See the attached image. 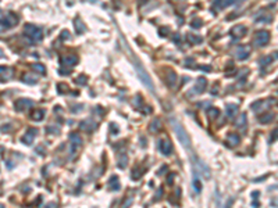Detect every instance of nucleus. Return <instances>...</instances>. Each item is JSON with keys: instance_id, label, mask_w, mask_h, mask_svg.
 <instances>
[{"instance_id": "nucleus-45", "label": "nucleus", "mask_w": 278, "mask_h": 208, "mask_svg": "<svg viewBox=\"0 0 278 208\" xmlns=\"http://www.w3.org/2000/svg\"><path fill=\"white\" fill-rule=\"evenodd\" d=\"M174 42H175V43L179 42V36H178V35H175V36H174Z\"/></svg>"}, {"instance_id": "nucleus-29", "label": "nucleus", "mask_w": 278, "mask_h": 208, "mask_svg": "<svg viewBox=\"0 0 278 208\" xmlns=\"http://www.w3.org/2000/svg\"><path fill=\"white\" fill-rule=\"evenodd\" d=\"M22 78H24V79H22V80H24L25 83H29V85H35V83H36V82H38V80L35 79L33 76H31V75H24Z\"/></svg>"}, {"instance_id": "nucleus-31", "label": "nucleus", "mask_w": 278, "mask_h": 208, "mask_svg": "<svg viewBox=\"0 0 278 208\" xmlns=\"http://www.w3.org/2000/svg\"><path fill=\"white\" fill-rule=\"evenodd\" d=\"M207 114H209V117L211 118V119H215V118L218 117V114H220V111H218L217 108H211V110H210V111L207 112Z\"/></svg>"}, {"instance_id": "nucleus-16", "label": "nucleus", "mask_w": 278, "mask_h": 208, "mask_svg": "<svg viewBox=\"0 0 278 208\" xmlns=\"http://www.w3.org/2000/svg\"><path fill=\"white\" fill-rule=\"evenodd\" d=\"M109 187H110L111 192H118L120 190V181H118V176L113 175L109 179Z\"/></svg>"}, {"instance_id": "nucleus-12", "label": "nucleus", "mask_w": 278, "mask_h": 208, "mask_svg": "<svg viewBox=\"0 0 278 208\" xmlns=\"http://www.w3.org/2000/svg\"><path fill=\"white\" fill-rule=\"evenodd\" d=\"M249 53H250V50H249L247 46H238L235 50V53H234V56H235L238 60H246L247 57H249Z\"/></svg>"}, {"instance_id": "nucleus-8", "label": "nucleus", "mask_w": 278, "mask_h": 208, "mask_svg": "<svg viewBox=\"0 0 278 208\" xmlns=\"http://www.w3.org/2000/svg\"><path fill=\"white\" fill-rule=\"evenodd\" d=\"M274 103V99H268V100H259V102H256V103H253L252 104V108L255 112H262L263 110H266V108H268V107L271 106Z\"/></svg>"}, {"instance_id": "nucleus-42", "label": "nucleus", "mask_w": 278, "mask_h": 208, "mask_svg": "<svg viewBox=\"0 0 278 208\" xmlns=\"http://www.w3.org/2000/svg\"><path fill=\"white\" fill-rule=\"evenodd\" d=\"M199 106L200 107H210V102H207V103H199Z\"/></svg>"}, {"instance_id": "nucleus-2", "label": "nucleus", "mask_w": 278, "mask_h": 208, "mask_svg": "<svg viewBox=\"0 0 278 208\" xmlns=\"http://www.w3.org/2000/svg\"><path fill=\"white\" fill-rule=\"evenodd\" d=\"M135 67H137V72H138V75H139V79H141V82L146 86L147 89H150V92H152V93H154V92H156V90H154V85H153V82H152V79H150L149 74L145 71V68H143L141 64H138L137 61H135Z\"/></svg>"}, {"instance_id": "nucleus-40", "label": "nucleus", "mask_w": 278, "mask_h": 208, "mask_svg": "<svg viewBox=\"0 0 278 208\" xmlns=\"http://www.w3.org/2000/svg\"><path fill=\"white\" fill-rule=\"evenodd\" d=\"M58 72H60L61 75H68L70 74V69H60Z\"/></svg>"}, {"instance_id": "nucleus-30", "label": "nucleus", "mask_w": 278, "mask_h": 208, "mask_svg": "<svg viewBox=\"0 0 278 208\" xmlns=\"http://www.w3.org/2000/svg\"><path fill=\"white\" fill-rule=\"evenodd\" d=\"M193 187H195V190H196V193L202 192V183H200V179L198 178V176L193 179Z\"/></svg>"}, {"instance_id": "nucleus-26", "label": "nucleus", "mask_w": 278, "mask_h": 208, "mask_svg": "<svg viewBox=\"0 0 278 208\" xmlns=\"http://www.w3.org/2000/svg\"><path fill=\"white\" fill-rule=\"evenodd\" d=\"M74 25H75V29H77V33H82V32H84V31H85L84 24L81 22V20H79L78 17L75 18V24H74Z\"/></svg>"}, {"instance_id": "nucleus-14", "label": "nucleus", "mask_w": 278, "mask_h": 208, "mask_svg": "<svg viewBox=\"0 0 278 208\" xmlns=\"http://www.w3.org/2000/svg\"><path fill=\"white\" fill-rule=\"evenodd\" d=\"M245 33H246V27H243V25H235V27L230 31V35H231L232 37H235V39L245 36Z\"/></svg>"}, {"instance_id": "nucleus-22", "label": "nucleus", "mask_w": 278, "mask_h": 208, "mask_svg": "<svg viewBox=\"0 0 278 208\" xmlns=\"http://www.w3.org/2000/svg\"><path fill=\"white\" fill-rule=\"evenodd\" d=\"M234 3H235V1H232V0H221V1H215L214 6L215 7H218V8H224V7L232 6Z\"/></svg>"}, {"instance_id": "nucleus-17", "label": "nucleus", "mask_w": 278, "mask_h": 208, "mask_svg": "<svg viewBox=\"0 0 278 208\" xmlns=\"http://www.w3.org/2000/svg\"><path fill=\"white\" fill-rule=\"evenodd\" d=\"M239 135L236 133H230L228 135V139H227V142H228V146L230 147H235L236 144H239Z\"/></svg>"}, {"instance_id": "nucleus-39", "label": "nucleus", "mask_w": 278, "mask_h": 208, "mask_svg": "<svg viewBox=\"0 0 278 208\" xmlns=\"http://www.w3.org/2000/svg\"><path fill=\"white\" fill-rule=\"evenodd\" d=\"M131 204H132V198H128V200H127V203L122 205V208H128Z\"/></svg>"}, {"instance_id": "nucleus-13", "label": "nucleus", "mask_w": 278, "mask_h": 208, "mask_svg": "<svg viewBox=\"0 0 278 208\" xmlns=\"http://www.w3.org/2000/svg\"><path fill=\"white\" fill-rule=\"evenodd\" d=\"M36 133H38V129L36 128H29L28 130H26L25 136L22 137V143L32 144V143H33V139H35V136H36Z\"/></svg>"}, {"instance_id": "nucleus-44", "label": "nucleus", "mask_w": 278, "mask_h": 208, "mask_svg": "<svg viewBox=\"0 0 278 208\" xmlns=\"http://www.w3.org/2000/svg\"><path fill=\"white\" fill-rule=\"evenodd\" d=\"M168 32V28H163V29H160V33H167Z\"/></svg>"}, {"instance_id": "nucleus-43", "label": "nucleus", "mask_w": 278, "mask_h": 208, "mask_svg": "<svg viewBox=\"0 0 278 208\" xmlns=\"http://www.w3.org/2000/svg\"><path fill=\"white\" fill-rule=\"evenodd\" d=\"M173 178H174V175H170V176H168V183H173V181H174V179H173Z\"/></svg>"}, {"instance_id": "nucleus-18", "label": "nucleus", "mask_w": 278, "mask_h": 208, "mask_svg": "<svg viewBox=\"0 0 278 208\" xmlns=\"http://www.w3.org/2000/svg\"><path fill=\"white\" fill-rule=\"evenodd\" d=\"M238 110H239V107L236 106V104H232V103L227 104V117H228V118H232V117H234V115L236 114V112H238Z\"/></svg>"}, {"instance_id": "nucleus-15", "label": "nucleus", "mask_w": 278, "mask_h": 208, "mask_svg": "<svg viewBox=\"0 0 278 208\" xmlns=\"http://www.w3.org/2000/svg\"><path fill=\"white\" fill-rule=\"evenodd\" d=\"M61 64L64 67H73V65L78 64V57H75V56H65V57L61 59Z\"/></svg>"}, {"instance_id": "nucleus-7", "label": "nucleus", "mask_w": 278, "mask_h": 208, "mask_svg": "<svg viewBox=\"0 0 278 208\" xmlns=\"http://www.w3.org/2000/svg\"><path fill=\"white\" fill-rule=\"evenodd\" d=\"M206 86H207V79L203 78V76H200V78L196 79L193 89H192V92H191L189 94H202V93L206 90Z\"/></svg>"}, {"instance_id": "nucleus-32", "label": "nucleus", "mask_w": 278, "mask_h": 208, "mask_svg": "<svg viewBox=\"0 0 278 208\" xmlns=\"http://www.w3.org/2000/svg\"><path fill=\"white\" fill-rule=\"evenodd\" d=\"M75 82H77L78 85H86V82H88V78H86L85 75H79Z\"/></svg>"}, {"instance_id": "nucleus-37", "label": "nucleus", "mask_w": 278, "mask_h": 208, "mask_svg": "<svg viewBox=\"0 0 278 208\" xmlns=\"http://www.w3.org/2000/svg\"><path fill=\"white\" fill-rule=\"evenodd\" d=\"M271 60H273V59H271L270 56H267V57H264V59L260 60V64H262V65H266V64H268V63H270Z\"/></svg>"}, {"instance_id": "nucleus-23", "label": "nucleus", "mask_w": 278, "mask_h": 208, "mask_svg": "<svg viewBox=\"0 0 278 208\" xmlns=\"http://www.w3.org/2000/svg\"><path fill=\"white\" fill-rule=\"evenodd\" d=\"M43 117H45V111L43 110H39V111H35L31 114V118L33 121H41V119H43Z\"/></svg>"}, {"instance_id": "nucleus-35", "label": "nucleus", "mask_w": 278, "mask_h": 208, "mask_svg": "<svg viewBox=\"0 0 278 208\" xmlns=\"http://www.w3.org/2000/svg\"><path fill=\"white\" fill-rule=\"evenodd\" d=\"M188 39H189V40H191L192 43H200V42H202V37L192 36V35H188Z\"/></svg>"}, {"instance_id": "nucleus-25", "label": "nucleus", "mask_w": 278, "mask_h": 208, "mask_svg": "<svg viewBox=\"0 0 278 208\" xmlns=\"http://www.w3.org/2000/svg\"><path fill=\"white\" fill-rule=\"evenodd\" d=\"M31 67H32V69H33V71H36V72H39V74H42V75L46 72V69H45V65H42V64L33 63V64H31Z\"/></svg>"}, {"instance_id": "nucleus-33", "label": "nucleus", "mask_w": 278, "mask_h": 208, "mask_svg": "<svg viewBox=\"0 0 278 208\" xmlns=\"http://www.w3.org/2000/svg\"><path fill=\"white\" fill-rule=\"evenodd\" d=\"M46 130L49 132V133H58V126H54V125H50V126H47Z\"/></svg>"}, {"instance_id": "nucleus-41", "label": "nucleus", "mask_w": 278, "mask_h": 208, "mask_svg": "<svg viewBox=\"0 0 278 208\" xmlns=\"http://www.w3.org/2000/svg\"><path fill=\"white\" fill-rule=\"evenodd\" d=\"M45 208H57V205H56L54 203H50V204H47Z\"/></svg>"}, {"instance_id": "nucleus-3", "label": "nucleus", "mask_w": 278, "mask_h": 208, "mask_svg": "<svg viewBox=\"0 0 278 208\" xmlns=\"http://www.w3.org/2000/svg\"><path fill=\"white\" fill-rule=\"evenodd\" d=\"M192 162H193V166L195 169L193 172L198 175V173H200V175L203 176V178H206V179H210V169L209 166L206 165L205 162L202 160H199V158H196V157H192Z\"/></svg>"}, {"instance_id": "nucleus-34", "label": "nucleus", "mask_w": 278, "mask_h": 208, "mask_svg": "<svg viewBox=\"0 0 278 208\" xmlns=\"http://www.w3.org/2000/svg\"><path fill=\"white\" fill-rule=\"evenodd\" d=\"M82 108H84V106H82V104H78V106H71V111H73L74 114H78Z\"/></svg>"}, {"instance_id": "nucleus-21", "label": "nucleus", "mask_w": 278, "mask_h": 208, "mask_svg": "<svg viewBox=\"0 0 278 208\" xmlns=\"http://www.w3.org/2000/svg\"><path fill=\"white\" fill-rule=\"evenodd\" d=\"M127 162H128V157H127L125 154H122L118 157V160H117V165L120 166L121 169H124L127 166Z\"/></svg>"}, {"instance_id": "nucleus-6", "label": "nucleus", "mask_w": 278, "mask_h": 208, "mask_svg": "<svg viewBox=\"0 0 278 208\" xmlns=\"http://www.w3.org/2000/svg\"><path fill=\"white\" fill-rule=\"evenodd\" d=\"M268 40H270V33H268L267 31H259V32H256V35H255L253 44H255V46H259V47H262V46H264V44H267Z\"/></svg>"}, {"instance_id": "nucleus-10", "label": "nucleus", "mask_w": 278, "mask_h": 208, "mask_svg": "<svg viewBox=\"0 0 278 208\" xmlns=\"http://www.w3.org/2000/svg\"><path fill=\"white\" fill-rule=\"evenodd\" d=\"M70 140H71V154H75L77 150L81 147L82 144V139L78 133H70Z\"/></svg>"}, {"instance_id": "nucleus-38", "label": "nucleus", "mask_w": 278, "mask_h": 208, "mask_svg": "<svg viewBox=\"0 0 278 208\" xmlns=\"http://www.w3.org/2000/svg\"><path fill=\"white\" fill-rule=\"evenodd\" d=\"M271 135H273V136H271V140H273V142H274V140H277V139H278V129H275Z\"/></svg>"}, {"instance_id": "nucleus-20", "label": "nucleus", "mask_w": 278, "mask_h": 208, "mask_svg": "<svg viewBox=\"0 0 278 208\" xmlns=\"http://www.w3.org/2000/svg\"><path fill=\"white\" fill-rule=\"evenodd\" d=\"M236 128H239L241 130H243V129L246 128V114L245 112H242L241 118L236 121Z\"/></svg>"}, {"instance_id": "nucleus-19", "label": "nucleus", "mask_w": 278, "mask_h": 208, "mask_svg": "<svg viewBox=\"0 0 278 208\" xmlns=\"http://www.w3.org/2000/svg\"><path fill=\"white\" fill-rule=\"evenodd\" d=\"M0 74H1V80L4 82V80H7V79H10L11 78L13 71H11L9 67H1V68H0Z\"/></svg>"}, {"instance_id": "nucleus-5", "label": "nucleus", "mask_w": 278, "mask_h": 208, "mask_svg": "<svg viewBox=\"0 0 278 208\" xmlns=\"http://www.w3.org/2000/svg\"><path fill=\"white\" fill-rule=\"evenodd\" d=\"M18 22V17L13 13H6L1 16V31L4 29H10V28L16 27Z\"/></svg>"}, {"instance_id": "nucleus-28", "label": "nucleus", "mask_w": 278, "mask_h": 208, "mask_svg": "<svg viewBox=\"0 0 278 208\" xmlns=\"http://www.w3.org/2000/svg\"><path fill=\"white\" fill-rule=\"evenodd\" d=\"M175 78H177V75H175V72L174 71H168V85L173 86L175 85Z\"/></svg>"}, {"instance_id": "nucleus-24", "label": "nucleus", "mask_w": 278, "mask_h": 208, "mask_svg": "<svg viewBox=\"0 0 278 208\" xmlns=\"http://www.w3.org/2000/svg\"><path fill=\"white\" fill-rule=\"evenodd\" d=\"M273 119H274V114L273 112H267V114H264V115L260 117V122L262 123H268L270 121H273Z\"/></svg>"}, {"instance_id": "nucleus-4", "label": "nucleus", "mask_w": 278, "mask_h": 208, "mask_svg": "<svg viewBox=\"0 0 278 208\" xmlns=\"http://www.w3.org/2000/svg\"><path fill=\"white\" fill-rule=\"evenodd\" d=\"M24 31H25L26 36L31 39L32 42H41L42 40V29L39 27H36V25H32V24H28V25H25V28H24Z\"/></svg>"}, {"instance_id": "nucleus-9", "label": "nucleus", "mask_w": 278, "mask_h": 208, "mask_svg": "<svg viewBox=\"0 0 278 208\" xmlns=\"http://www.w3.org/2000/svg\"><path fill=\"white\" fill-rule=\"evenodd\" d=\"M33 106V102L32 100H29V99H20V100H17L16 104H14V108H16L17 111H28L31 107Z\"/></svg>"}, {"instance_id": "nucleus-1", "label": "nucleus", "mask_w": 278, "mask_h": 208, "mask_svg": "<svg viewBox=\"0 0 278 208\" xmlns=\"http://www.w3.org/2000/svg\"><path fill=\"white\" fill-rule=\"evenodd\" d=\"M170 123H171V128H173V130H174V133L177 135V137H178V140H179V143L184 146L185 149H188L189 150V147H191V139H189V136L186 135V132L184 130V128H182V125L175 119V118H173V117H170Z\"/></svg>"}, {"instance_id": "nucleus-27", "label": "nucleus", "mask_w": 278, "mask_h": 208, "mask_svg": "<svg viewBox=\"0 0 278 208\" xmlns=\"http://www.w3.org/2000/svg\"><path fill=\"white\" fill-rule=\"evenodd\" d=\"M160 128H161V123H160L159 119H154V121L150 123V132H157Z\"/></svg>"}, {"instance_id": "nucleus-11", "label": "nucleus", "mask_w": 278, "mask_h": 208, "mask_svg": "<svg viewBox=\"0 0 278 208\" xmlns=\"http://www.w3.org/2000/svg\"><path fill=\"white\" fill-rule=\"evenodd\" d=\"M159 150H160V153L164 155H170L171 154V151H173V146H171V143L168 142V140H159Z\"/></svg>"}, {"instance_id": "nucleus-36", "label": "nucleus", "mask_w": 278, "mask_h": 208, "mask_svg": "<svg viewBox=\"0 0 278 208\" xmlns=\"http://www.w3.org/2000/svg\"><path fill=\"white\" fill-rule=\"evenodd\" d=\"M191 25H192V28H200L202 27V20H193Z\"/></svg>"}]
</instances>
